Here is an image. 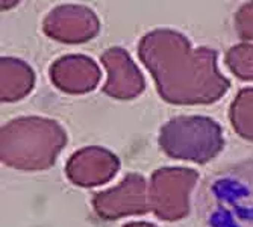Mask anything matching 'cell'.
I'll use <instances>...</instances> for the list:
<instances>
[{
    "mask_svg": "<svg viewBox=\"0 0 253 227\" xmlns=\"http://www.w3.org/2000/svg\"><path fill=\"white\" fill-rule=\"evenodd\" d=\"M138 56L153 76L159 96L174 105H206L220 100L231 86L210 47H193L173 29H155L138 44Z\"/></svg>",
    "mask_w": 253,
    "mask_h": 227,
    "instance_id": "1",
    "label": "cell"
},
{
    "mask_svg": "<svg viewBox=\"0 0 253 227\" xmlns=\"http://www.w3.org/2000/svg\"><path fill=\"white\" fill-rule=\"evenodd\" d=\"M65 144V130L55 120L20 117L2 127L0 159L17 170H47L55 164Z\"/></svg>",
    "mask_w": 253,
    "mask_h": 227,
    "instance_id": "2",
    "label": "cell"
},
{
    "mask_svg": "<svg viewBox=\"0 0 253 227\" xmlns=\"http://www.w3.org/2000/svg\"><path fill=\"white\" fill-rule=\"evenodd\" d=\"M159 147L167 156L194 164H206L224 146L223 130L210 117H176L159 130Z\"/></svg>",
    "mask_w": 253,
    "mask_h": 227,
    "instance_id": "3",
    "label": "cell"
},
{
    "mask_svg": "<svg viewBox=\"0 0 253 227\" xmlns=\"http://www.w3.org/2000/svg\"><path fill=\"white\" fill-rule=\"evenodd\" d=\"M199 173L183 167L156 170L149 184L150 211L164 221H177L188 215L190 195L197 184Z\"/></svg>",
    "mask_w": 253,
    "mask_h": 227,
    "instance_id": "4",
    "label": "cell"
},
{
    "mask_svg": "<svg viewBox=\"0 0 253 227\" xmlns=\"http://www.w3.org/2000/svg\"><path fill=\"white\" fill-rule=\"evenodd\" d=\"M93 209L103 220H119L149 212L147 180L138 173H129L120 184L93 197Z\"/></svg>",
    "mask_w": 253,
    "mask_h": 227,
    "instance_id": "5",
    "label": "cell"
},
{
    "mask_svg": "<svg viewBox=\"0 0 253 227\" xmlns=\"http://www.w3.org/2000/svg\"><path fill=\"white\" fill-rule=\"evenodd\" d=\"M44 34L61 42L79 44L94 38L100 31V20L93 9L82 5H58L42 21Z\"/></svg>",
    "mask_w": 253,
    "mask_h": 227,
    "instance_id": "6",
    "label": "cell"
},
{
    "mask_svg": "<svg viewBox=\"0 0 253 227\" xmlns=\"http://www.w3.org/2000/svg\"><path fill=\"white\" fill-rule=\"evenodd\" d=\"M120 170L119 157L108 149L91 146L73 153L65 165V174L72 184L84 188L100 187Z\"/></svg>",
    "mask_w": 253,
    "mask_h": 227,
    "instance_id": "7",
    "label": "cell"
},
{
    "mask_svg": "<svg viewBox=\"0 0 253 227\" xmlns=\"http://www.w3.org/2000/svg\"><path fill=\"white\" fill-rule=\"evenodd\" d=\"M100 61L108 73L103 85L105 94L126 100L138 97L144 91V76L125 49L111 47L102 55Z\"/></svg>",
    "mask_w": 253,
    "mask_h": 227,
    "instance_id": "8",
    "label": "cell"
},
{
    "mask_svg": "<svg viewBox=\"0 0 253 227\" xmlns=\"http://www.w3.org/2000/svg\"><path fill=\"white\" fill-rule=\"evenodd\" d=\"M102 77L94 59L85 55H65L50 65V79L67 94H85L93 91Z\"/></svg>",
    "mask_w": 253,
    "mask_h": 227,
    "instance_id": "9",
    "label": "cell"
},
{
    "mask_svg": "<svg viewBox=\"0 0 253 227\" xmlns=\"http://www.w3.org/2000/svg\"><path fill=\"white\" fill-rule=\"evenodd\" d=\"M35 82L31 65L12 56L0 59V99L2 102H17L26 97Z\"/></svg>",
    "mask_w": 253,
    "mask_h": 227,
    "instance_id": "10",
    "label": "cell"
},
{
    "mask_svg": "<svg viewBox=\"0 0 253 227\" xmlns=\"http://www.w3.org/2000/svg\"><path fill=\"white\" fill-rule=\"evenodd\" d=\"M229 118L241 138L253 143V86L244 88L232 102Z\"/></svg>",
    "mask_w": 253,
    "mask_h": 227,
    "instance_id": "11",
    "label": "cell"
},
{
    "mask_svg": "<svg viewBox=\"0 0 253 227\" xmlns=\"http://www.w3.org/2000/svg\"><path fill=\"white\" fill-rule=\"evenodd\" d=\"M226 65L237 77L253 80V44L243 42L226 53Z\"/></svg>",
    "mask_w": 253,
    "mask_h": 227,
    "instance_id": "12",
    "label": "cell"
},
{
    "mask_svg": "<svg viewBox=\"0 0 253 227\" xmlns=\"http://www.w3.org/2000/svg\"><path fill=\"white\" fill-rule=\"evenodd\" d=\"M235 31L243 39L253 41V2H247L238 8L234 17Z\"/></svg>",
    "mask_w": 253,
    "mask_h": 227,
    "instance_id": "13",
    "label": "cell"
},
{
    "mask_svg": "<svg viewBox=\"0 0 253 227\" xmlns=\"http://www.w3.org/2000/svg\"><path fill=\"white\" fill-rule=\"evenodd\" d=\"M122 227H158L152 223H146V221H135V223H129L126 226H122Z\"/></svg>",
    "mask_w": 253,
    "mask_h": 227,
    "instance_id": "14",
    "label": "cell"
}]
</instances>
